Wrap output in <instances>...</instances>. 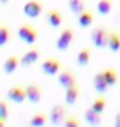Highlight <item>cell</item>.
Instances as JSON below:
<instances>
[{"label":"cell","mask_w":120,"mask_h":127,"mask_svg":"<svg viewBox=\"0 0 120 127\" xmlns=\"http://www.w3.org/2000/svg\"><path fill=\"white\" fill-rule=\"evenodd\" d=\"M45 18H46L48 25H49L51 28H61L63 23H64V17H63L59 8H49L45 13Z\"/></svg>","instance_id":"obj_11"},{"label":"cell","mask_w":120,"mask_h":127,"mask_svg":"<svg viewBox=\"0 0 120 127\" xmlns=\"http://www.w3.org/2000/svg\"><path fill=\"white\" fill-rule=\"evenodd\" d=\"M119 91H120V89H119Z\"/></svg>","instance_id":"obj_31"},{"label":"cell","mask_w":120,"mask_h":127,"mask_svg":"<svg viewBox=\"0 0 120 127\" xmlns=\"http://www.w3.org/2000/svg\"><path fill=\"white\" fill-rule=\"evenodd\" d=\"M40 55H41L40 46L33 45L31 48H28L26 51L20 56V68H31L33 64H36L38 60H40Z\"/></svg>","instance_id":"obj_7"},{"label":"cell","mask_w":120,"mask_h":127,"mask_svg":"<svg viewBox=\"0 0 120 127\" xmlns=\"http://www.w3.org/2000/svg\"><path fill=\"white\" fill-rule=\"evenodd\" d=\"M25 88H26V101H30L31 104H40L43 101L45 89L40 83H30Z\"/></svg>","instance_id":"obj_10"},{"label":"cell","mask_w":120,"mask_h":127,"mask_svg":"<svg viewBox=\"0 0 120 127\" xmlns=\"http://www.w3.org/2000/svg\"><path fill=\"white\" fill-rule=\"evenodd\" d=\"M107 50L112 51V53H119L120 51V32L119 30H110V32H109Z\"/></svg>","instance_id":"obj_19"},{"label":"cell","mask_w":120,"mask_h":127,"mask_svg":"<svg viewBox=\"0 0 120 127\" xmlns=\"http://www.w3.org/2000/svg\"><path fill=\"white\" fill-rule=\"evenodd\" d=\"M12 40V30L7 23H0V48L8 45Z\"/></svg>","instance_id":"obj_24"},{"label":"cell","mask_w":120,"mask_h":127,"mask_svg":"<svg viewBox=\"0 0 120 127\" xmlns=\"http://www.w3.org/2000/svg\"><path fill=\"white\" fill-rule=\"evenodd\" d=\"M7 101L12 104H22L26 101V88L23 84H13L7 89Z\"/></svg>","instance_id":"obj_8"},{"label":"cell","mask_w":120,"mask_h":127,"mask_svg":"<svg viewBox=\"0 0 120 127\" xmlns=\"http://www.w3.org/2000/svg\"><path fill=\"white\" fill-rule=\"evenodd\" d=\"M66 106L64 102H56L53 107L49 109V122L51 126H54V127H61L63 126V122H64V119L66 116H68V111H66Z\"/></svg>","instance_id":"obj_5"},{"label":"cell","mask_w":120,"mask_h":127,"mask_svg":"<svg viewBox=\"0 0 120 127\" xmlns=\"http://www.w3.org/2000/svg\"><path fill=\"white\" fill-rule=\"evenodd\" d=\"M12 116V102L7 99H0V119L8 121Z\"/></svg>","instance_id":"obj_25"},{"label":"cell","mask_w":120,"mask_h":127,"mask_svg":"<svg viewBox=\"0 0 120 127\" xmlns=\"http://www.w3.org/2000/svg\"><path fill=\"white\" fill-rule=\"evenodd\" d=\"M17 35H18V38L25 43V45H30V46L36 45L38 38H40V33H38L36 27H35V25H31V23H26V22H25V23H22L18 27Z\"/></svg>","instance_id":"obj_1"},{"label":"cell","mask_w":120,"mask_h":127,"mask_svg":"<svg viewBox=\"0 0 120 127\" xmlns=\"http://www.w3.org/2000/svg\"><path fill=\"white\" fill-rule=\"evenodd\" d=\"M0 127H7V121H3V119H0Z\"/></svg>","instance_id":"obj_28"},{"label":"cell","mask_w":120,"mask_h":127,"mask_svg":"<svg viewBox=\"0 0 120 127\" xmlns=\"http://www.w3.org/2000/svg\"><path fill=\"white\" fill-rule=\"evenodd\" d=\"M56 78H58V84H59L63 89H68V88H71V86H74V84H79L77 76H76V73H74L71 68H63Z\"/></svg>","instance_id":"obj_9"},{"label":"cell","mask_w":120,"mask_h":127,"mask_svg":"<svg viewBox=\"0 0 120 127\" xmlns=\"http://www.w3.org/2000/svg\"><path fill=\"white\" fill-rule=\"evenodd\" d=\"M8 2H10V0H0V5H7Z\"/></svg>","instance_id":"obj_29"},{"label":"cell","mask_w":120,"mask_h":127,"mask_svg":"<svg viewBox=\"0 0 120 127\" xmlns=\"http://www.w3.org/2000/svg\"><path fill=\"white\" fill-rule=\"evenodd\" d=\"M109 32L105 25H97L91 32V43L96 50H104L107 48V41H109Z\"/></svg>","instance_id":"obj_2"},{"label":"cell","mask_w":120,"mask_h":127,"mask_svg":"<svg viewBox=\"0 0 120 127\" xmlns=\"http://www.w3.org/2000/svg\"><path fill=\"white\" fill-rule=\"evenodd\" d=\"M74 40H76V33H74V30L71 28V27H64V28H61L59 35H58V38H56V50L58 51H68L71 48V45L74 43Z\"/></svg>","instance_id":"obj_3"},{"label":"cell","mask_w":120,"mask_h":127,"mask_svg":"<svg viewBox=\"0 0 120 127\" xmlns=\"http://www.w3.org/2000/svg\"><path fill=\"white\" fill-rule=\"evenodd\" d=\"M91 60H92V48H91V46L81 48L79 53H77V56H76V63H77V66H79V68H86V66H89Z\"/></svg>","instance_id":"obj_17"},{"label":"cell","mask_w":120,"mask_h":127,"mask_svg":"<svg viewBox=\"0 0 120 127\" xmlns=\"http://www.w3.org/2000/svg\"><path fill=\"white\" fill-rule=\"evenodd\" d=\"M22 10H23V15L26 18L36 20V18H40V15L45 12V5H43L41 0H28V2H25Z\"/></svg>","instance_id":"obj_6"},{"label":"cell","mask_w":120,"mask_h":127,"mask_svg":"<svg viewBox=\"0 0 120 127\" xmlns=\"http://www.w3.org/2000/svg\"><path fill=\"white\" fill-rule=\"evenodd\" d=\"M94 20H96V15H94V12L91 8H86L82 13L77 15V25H79V28H82V30L92 27Z\"/></svg>","instance_id":"obj_16"},{"label":"cell","mask_w":120,"mask_h":127,"mask_svg":"<svg viewBox=\"0 0 120 127\" xmlns=\"http://www.w3.org/2000/svg\"><path fill=\"white\" fill-rule=\"evenodd\" d=\"M49 122V114L46 111H36L31 114V117L28 121V127H45Z\"/></svg>","instance_id":"obj_13"},{"label":"cell","mask_w":120,"mask_h":127,"mask_svg":"<svg viewBox=\"0 0 120 127\" xmlns=\"http://www.w3.org/2000/svg\"><path fill=\"white\" fill-rule=\"evenodd\" d=\"M61 127H81V119H79L77 114H68L64 119V122H63V126Z\"/></svg>","instance_id":"obj_26"},{"label":"cell","mask_w":120,"mask_h":127,"mask_svg":"<svg viewBox=\"0 0 120 127\" xmlns=\"http://www.w3.org/2000/svg\"><path fill=\"white\" fill-rule=\"evenodd\" d=\"M102 74H104V79H105L109 89H112V88H115V86L119 84V73H117L114 68H105V69H102Z\"/></svg>","instance_id":"obj_20"},{"label":"cell","mask_w":120,"mask_h":127,"mask_svg":"<svg viewBox=\"0 0 120 127\" xmlns=\"http://www.w3.org/2000/svg\"><path fill=\"white\" fill-rule=\"evenodd\" d=\"M107 106H109V101L104 94H97L96 97L92 99V102H91V107L99 114H104L107 111Z\"/></svg>","instance_id":"obj_21"},{"label":"cell","mask_w":120,"mask_h":127,"mask_svg":"<svg viewBox=\"0 0 120 127\" xmlns=\"http://www.w3.org/2000/svg\"><path fill=\"white\" fill-rule=\"evenodd\" d=\"M112 8H114V0H97V5H96L97 13L107 17V15L112 13Z\"/></svg>","instance_id":"obj_22"},{"label":"cell","mask_w":120,"mask_h":127,"mask_svg":"<svg viewBox=\"0 0 120 127\" xmlns=\"http://www.w3.org/2000/svg\"><path fill=\"white\" fill-rule=\"evenodd\" d=\"M64 66H63V61H61L58 56H48L45 58L41 61V71L45 76H49V78H53V76H58L59 74V71L63 69Z\"/></svg>","instance_id":"obj_4"},{"label":"cell","mask_w":120,"mask_h":127,"mask_svg":"<svg viewBox=\"0 0 120 127\" xmlns=\"http://www.w3.org/2000/svg\"><path fill=\"white\" fill-rule=\"evenodd\" d=\"M114 127H120V109L115 112V116H114Z\"/></svg>","instance_id":"obj_27"},{"label":"cell","mask_w":120,"mask_h":127,"mask_svg":"<svg viewBox=\"0 0 120 127\" xmlns=\"http://www.w3.org/2000/svg\"><path fill=\"white\" fill-rule=\"evenodd\" d=\"M18 68H20V56L15 55V53L8 55V56L5 58L3 64H2V71H3L5 74H13Z\"/></svg>","instance_id":"obj_12"},{"label":"cell","mask_w":120,"mask_h":127,"mask_svg":"<svg viewBox=\"0 0 120 127\" xmlns=\"http://www.w3.org/2000/svg\"><path fill=\"white\" fill-rule=\"evenodd\" d=\"M0 23H2V20H0Z\"/></svg>","instance_id":"obj_30"},{"label":"cell","mask_w":120,"mask_h":127,"mask_svg":"<svg viewBox=\"0 0 120 127\" xmlns=\"http://www.w3.org/2000/svg\"><path fill=\"white\" fill-rule=\"evenodd\" d=\"M68 8L71 13L79 15L87 8V3H86V0H68Z\"/></svg>","instance_id":"obj_23"},{"label":"cell","mask_w":120,"mask_h":127,"mask_svg":"<svg viewBox=\"0 0 120 127\" xmlns=\"http://www.w3.org/2000/svg\"><path fill=\"white\" fill-rule=\"evenodd\" d=\"M81 97V84H74L68 89H64V104L66 106H74Z\"/></svg>","instance_id":"obj_14"},{"label":"cell","mask_w":120,"mask_h":127,"mask_svg":"<svg viewBox=\"0 0 120 127\" xmlns=\"http://www.w3.org/2000/svg\"><path fill=\"white\" fill-rule=\"evenodd\" d=\"M92 86H94V89H96L97 94H105L107 91H109V86H107L105 79H104L102 69L97 71L96 74H94V78H92Z\"/></svg>","instance_id":"obj_18"},{"label":"cell","mask_w":120,"mask_h":127,"mask_svg":"<svg viewBox=\"0 0 120 127\" xmlns=\"http://www.w3.org/2000/svg\"><path fill=\"white\" fill-rule=\"evenodd\" d=\"M102 116H104V114L96 112L91 106L84 111V121H86V122H87V126H91V127H100V124H102Z\"/></svg>","instance_id":"obj_15"}]
</instances>
